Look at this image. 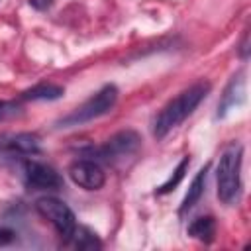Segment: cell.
<instances>
[{
	"label": "cell",
	"instance_id": "16",
	"mask_svg": "<svg viewBox=\"0 0 251 251\" xmlns=\"http://www.w3.org/2000/svg\"><path fill=\"white\" fill-rule=\"evenodd\" d=\"M14 239H16L14 229H10V227H0V245H8V243H12Z\"/></svg>",
	"mask_w": 251,
	"mask_h": 251
},
{
	"label": "cell",
	"instance_id": "11",
	"mask_svg": "<svg viewBox=\"0 0 251 251\" xmlns=\"http://www.w3.org/2000/svg\"><path fill=\"white\" fill-rule=\"evenodd\" d=\"M188 235L202 241V243H212L214 235H216V220L212 216H200L196 220H192V224L188 226Z\"/></svg>",
	"mask_w": 251,
	"mask_h": 251
},
{
	"label": "cell",
	"instance_id": "15",
	"mask_svg": "<svg viewBox=\"0 0 251 251\" xmlns=\"http://www.w3.org/2000/svg\"><path fill=\"white\" fill-rule=\"evenodd\" d=\"M20 114V106L16 102H8V100H0V122L10 120L14 116Z\"/></svg>",
	"mask_w": 251,
	"mask_h": 251
},
{
	"label": "cell",
	"instance_id": "10",
	"mask_svg": "<svg viewBox=\"0 0 251 251\" xmlns=\"http://www.w3.org/2000/svg\"><path fill=\"white\" fill-rule=\"evenodd\" d=\"M206 176H208V165H204V167L196 173V176L192 178V182H190V186H188V192L184 194V198H182V202H180L178 214H186L188 210H192V208L198 204V200L202 198L204 188H206Z\"/></svg>",
	"mask_w": 251,
	"mask_h": 251
},
{
	"label": "cell",
	"instance_id": "9",
	"mask_svg": "<svg viewBox=\"0 0 251 251\" xmlns=\"http://www.w3.org/2000/svg\"><path fill=\"white\" fill-rule=\"evenodd\" d=\"M243 98H245V80H243V75L239 73L237 76H231V80L227 82L222 94V100L218 104V118H224L231 108L241 104Z\"/></svg>",
	"mask_w": 251,
	"mask_h": 251
},
{
	"label": "cell",
	"instance_id": "4",
	"mask_svg": "<svg viewBox=\"0 0 251 251\" xmlns=\"http://www.w3.org/2000/svg\"><path fill=\"white\" fill-rule=\"evenodd\" d=\"M141 147V137L133 131V129H124L114 133L102 147L92 151V157L108 163V165H116L127 157H133Z\"/></svg>",
	"mask_w": 251,
	"mask_h": 251
},
{
	"label": "cell",
	"instance_id": "7",
	"mask_svg": "<svg viewBox=\"0 0 251 251\" xmlns=\"http://www.w3.org/2000/svg\"><path fill=\"white\" fill-rule=\"evenodd\" d=\"M69 176L75 184L84 190H98L106 182V175L102 167L92 159H78L69 167Z\"/></svg>",
	"mask_w": 251,
	"mask_h": 251
},
{
	"label": "cell",
	"instance_id": "13",
	"mask_svg": "<svg viewBox=\"0 0 251 251\" xmlns=\"http://www.w3.org/2000/svg\"><path fill=\"white\" fill-rule=\"evenodd\" d=\"M67 243H71L76 249H100L102 247V241L96 237V233L84 226H76L71 237L67 239Z\"/></svg>",
	"mask_w": 251,
	"mask_h": 251
},
{
	"label": "cell",
	"instance_id": "12",
	"mask_svg": "<svg viewBox=\"0 0 251 251\" xmlns=\"http://www.w3.org/2000/svg\"><path fill=\"white\" fill-rule=\"evenodd\" d=\"M65 94V88L53 82H41L22 92V100H57Z\"/></svg>",
	"mask_w": 251,
	"mask_h": 251
},
{
	"label": "cell",
	"instance_id": "18",
	"mask_svg": "<svg viewBox=\"0 0 251 251\" xmlns=\"http://www.w3.org/2000/svg\"><path fill=\"white\" fill-rule=\"evenodd\" d=\"M247 39H249V35L245 33V35H243V41H241V45H239V55H241L243 59H247V55H249V47H247Z\"/></svg>",
	"mask_w": 251,
	"mask_h": 251
},
{
	"label": "cell",
	"instance_id": "3",
	"mask_svg": "<svg viewBox=\"0 0 251 251\" xmlns=\"http://www.w3.org/2000/svg\"><path fill=\"white\" fill-rule=\"evenodd\" d=\"M116 100H118V88L114 84H106L96 94H92L86 102H82L78 108H75L71 114L63 116L57 122V126L59 127H73V126H80V124L92 122V120L108 114L114 108Z\"/></svg>",
	"mask_w": 251,
	"mask_h": 251
},
{
	"label": "cell",
	"instance_id": "6",
	"mask_svg": "<svg viewBox=\"0 0 251 251\" xmlns=\"http://www.w3.org/2000/svg\"><path fill=\"white\" fill-rule=\"evenodd\" d=\"M24 176L27 186L35 190H59L63 186V178L53 167L33 159L24 163Z\"/></svg>",
	"mask_w": 251,
	"mask_h": 251
},
{
	"label": "cell",
	"instance_id": "17",
	"mask_svg": "<svg viewBox=\"0 0 251 251\" xmlns=\"http://www.w3.org/2000/svg\"><path fill=\"white\" fill-rule=\"evenodd\" d=\"M53 0H29V4L35 8V10H47L51 6Z\"/></svg>",
	"mask_w": 251,
	"mask_h": 251
},
{
	"label": "cell",
	"instance_id": "2",
	"mask_svg": "<svg viewBox=\"0 0 251 251\" xmlns=\"http://www.w3.org/2000/svg\"><path fill=\"white\" fill-rule=\"evenodd\" d=\"M241 159H243V147L233 141L229 143L216 169V184H218V198L224 204H231L241 188Z\"/></svg>",
	"mask_w": 251,
	"mask_h": 251
},
{
	"label": "cell",
	"instance_id": "1",
	"mask_svg": "<svg viewBox=\"0 0 251 251\" xmlns=\"http://www.w3.org/2000/svg\"><path fill=\"white\" fill-rule=\"evenodd\" d=\"M208 92H210V82H196L190 88L182 90L157 114L153 122V135L161 139L178 124H182L196 110V106L208 96Z\"/></svg>",
	"mask_w": 251,
	"mask_h": 251
},
{
	"label": "cell",
	"instance_id": "8",
	"mask_svg": "<svg viewBox=\"0 0 251 251\" xmlns=\"http://www.w3.org/2000/svg\"><path fill=\"white\" fill-rule=\"evenodd\" d=\"M0 149L12 151V153H22V155H35L41 149V139H39V135L29 133V131L4 135L0 141Z\"/></svg>",
	"mask_w": 251,
	"mask_h": 251
},
{
	"label": "cell",
	"instance_id": "5",
	"mask_svg": "<svg viewBox=\"0 0 251 251\" xmlns=\"http://www.w3.org/2000/svg\"><path fill=\"white\" fill-rule=\"evenodd\" d=\"M35 210L39 212L41 218H45L55 229L57 233L63 237V241H67L71 237V233L76 227V218L75 212L59 198L55 196H43L35 202Z\"/></svg>",
	"mask_w": 251,
	"mask_h": 251
},
{
	"label": "cell",
	"instance_id": "14",
	"mask_svg": "<svg viewBox=\"0 0 251 251\" xmlns=\"http://www.w3.org/2000/svg\"><path fill=\"white\" fill-rule=\"evenodd\" d=\"M188 165H190V159H188V155H186V157H182V161L176 165V169L173 171V175L169 176V180H165V182L155 190V194H167V192H171L175 186H178V182L184 178V173L188 171Z\"/></svg>",
	"mask_w": 251,
	"mask_h": 251
}]
</instances>
